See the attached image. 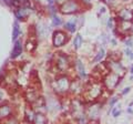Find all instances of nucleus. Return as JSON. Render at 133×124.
I'll list each match as a JSON object with an SVG mask.
<instances>
[{
	"instance_id": "nucleus-1",
	"label": "nucleus",
	"mask_w": 133,
	"mask_h": 124,
	"mask_svg": "<svg viewBox=\"0 0 133 124\" xmlns=\"http://www.w3.org/2000/svg\"><path fill=\"white\" fill-rule=\"evenodd\" d=\"M103 92H104V86L102 82L99 80H93L84 88V91L82 93L83 101L84 103L95 102L102 97Z\"/></svg>"
},
{
	"instance_id": "nucleus-2",
	"label": "nucleus",
	"mask_w": 133,
	"mask_h": 124,
	"mask_svg": "<svg viewBox=\"0 0 133 124\" xmlns=\"http://www.w3.org/2000/svg\"><path fill=\"white\" fill-rule=\"evenodd\" d=\"M70 84H71V79L66 74H60L55 80L51 81V88L55 91V93L61 97L69 93Z\"/></svg>"
},
{
	"instance_id": "nucleus-3",
	"label": "nucleus",
	"mask_w": 133,
	"mask_h": 124,
	"mask_svg": "<svg viewBox=\"0 0 133 124\" xmlns=\"http://www.w3.org/2000/svg\"><path fill=\"white\" fill-rule=\"evenodd\" d=\"M83 3L81 0H68L65 3L59 7V11L63 15H72L77 13L82 9Z\"/></svg>"
},
{
	"instance_id": "nucleus-4",
	"label": "nucleus",
	"mask_w": 133,
	"mask_h": 124,
	"mask_svg": "<svg viewBox=\"0 0 133 124\" xmlns=\"http://www.w3.org/2000/svg\"><path fill=\"white\" fill-rule=\"evenodd\" d=\"M70 111L73 118L78 120L85 115V107H84V102L80 99H74L70 102Z\"/></svg>"
},
{
	"instance_id": "nucleus-5",
	"label": "nucleus",
	"mask_w": 133,
	"mask_h": 124,
	"mask_svg": "<svg viewBox=\"0 0 133 124\" xmlns=\"http://www.w3.org/2000/svg\"><path fill=\"white\" fill-rule=\"evenodd\" d=\"M55 64H56V68L58 71L63 73L66 70H69L71 61H70V58L66 54H64L62 52H58L55 58Z\"/></svg>"
},
{
	"instance_id": "nucleus-6",
	"label": "nucleus",
	"mask_w": 133,
	"mask_h": 124,
	"mask_svg": "<svg viewBox=\"0 0 133 124\" xmlns=\"http://www.w3.org/2000/svg\"><path fill=\"white\" fill-rule=\"evenodd\" d=\"M101 103L100 102H91L89 105L85 107V115L89 119V121H97L101 113Z\"/></svg>"
},
{
	"instance_id": "nucleus-7",
	"label": "nucleus",
	"mask_w": 133,
	"mask_h": 124,
	"mask_svg": "<svg viewBox=\"0 0 133 124\" xmlns=\"http://www.w3.org/2000/svg\"><path fill=\"white\" fill-rule=\"evenodd\" d=\"M120 81H121V77L116 75V74L112 73V72H109L108 74H105V75L103 77L102 84H103V86H104V89H107L108 91H112L118 86Z\"/></svg>"
},
{
	"instance_id": "nucleus-8",
	"label": "nucleus",
	"mask_w": 133,
	"mask_h": 124,
	"mask_svg": "<svg viewBox=\"0 0 133 124\" xmlns=\"http://www.w3.org/2000/svg\"><path fill=\"white\" fill-rule=\"evenodd\" d=\"M66 41H68V35H66L64 31L57 30V31L53 32V36H52V44L55 45L56 48L63 47V45L66 43Z\"/></svg>"
},
{
	"instance_id": "nucleus-9",
	"label": "nucleus",
	"mask_w": 133,
	"mask_h": 124,
	"mask_svg": "<svg viewBox=\"0 0 133 124\" xmlns=\"http://www.w3.org/2000/svg\"><path fill=\"white\" fill-rule=\"evenodd\" d=\"M107 65H108V69H109V72L114 73V74H116V75H119L121 78L127 72L125 68H124L121 62H119V61H108Z\"/></svg>"
},
{
	"instance_id": "nucleus-10",
	"label": "nucleus",
	"mask_w": 133,
	"mask_h": 124,
	"mask_svg": "<svg viewBox=\"0 0 133 124\" xmlns=\"http://www.w3.org/2000/svg\"><path fill=\"white\" fill-rule=\"evenodd\" d=\"M31 7H30V3H26V5L23 6H20L19 8H17V9H15V16L16 18L20 20V21H23V20H26L29 16H30L31 13Z\"/></svg>"
},
{
	"instance_id": "nucleus-11",
	"label": "nucleus",
	"mask_w": 133,
	"mask_h": 124,
	"mask_svg": "<svg viewBox=\"0 0 133 124\" xmlns=\"http://www.w3.org/2000/svg\"><path fill=\"white\" fill-rule=\"evenodd\" d=\"M14 112H15L14 106L11 104H9V103L0 104V121L2 122L7 119L14 116Z\"/></svg>"
},
{
	"instance_id": "nucleus-12",
	"label": "nucleus",
	"mask_w": 133,
	"mask_h": 124,
	"mask_svg": "<svg viewBox=\"0 0 133 124\" xmlns=\"http://www.w3.org/2000/svg\"><path fill=\"white\" fill-rule=\"evenodd\" d=\"M84 88H83L82 81L80 79H73L71 80V84H70V91L69 92L73 94V95H79V94H82Z\"/></svg>"
},
{
	"instance_id": "nucleus-13",
	"label": "nucleus",
	"mask_w": 133,
	"mask_h": 124,
	"mask_svg": "<svg viewBox=\"0 0 133 124\" xmlns=\"http://www.w3.org/2000/svg\"><path fill=\"white\" fill-rule=\"evenodd\" d=\"M40 98V94H39V90L36 89V88H32V89H29L26 91L24 93V99L26 101L29 103V104H33L38 99Z\"/></svg>"
},
{
	"instance_id": "nucleus-14",
	"label": "nucleus",
	"mask_w": 133,
	"mask_h": 124,
	"mask_svg": "<svg viewBox=\"0 0 133 124\" xmlns=\"http://www.w3.org/2000/svg\"><path fill=\"white\" fill-rule=\"evenodd\" d=\"M118 18L120 21H133V10L129 9V8H122L118 12Z\"/></svg>"
},
{
	"instance_id": "nucleus-15",
	"label": "nucleus",
	"mask_w": 133,
	"mask_h": 124,
	"mask_svg": "<svg viewBox=\"0 0 133 124\" xmlns=\"http://www.w3.org/2000/svg\"><path fill=\"white\" fill-rule=\"evenodd\" d=\"M45 106H47V110L49 112H57L58 110L60 109V102L58 101V99L56 98H49V101L45 102Z\"/></svg>"
},
{
	"instance_id": "nucleus-16",
	"label": "nucleus",
	"mask_w": 133,
	"mask_h": 124,
	"mask_svg": "<svg viewBox=\"0 0 133 124\" xmlns=\"http://www.w3.org/2000/svg\"><path fill=\"white\" fill-rule=\"evenodd\" d=\"M36 114H37V112L32 106H27L26 109H24V119H26L27 123L32 124L33 120L36 118Z\"/></svg>"
},
{
	"instance_id": "nucleus-17",
	"label": "nucleus",
	"mask_w": 133,
	"mask_h": 124,
	"mask_svg": "<svg viewBox=\"0 0 133 124\" xmlns=\"http://www.w3.org/2000/svg\"><path fill=\"white\" fill-rule=\"evenodd\" d=\"M22 53V43L20 40H17L15 42V45H14V49H12V53H11V58L12 59H16L18 58L20 54Z\"/></svg>"
},
{
	"instance_id": "nucleus-18",
	"label": "nucleus",
	"mask_w": 133,
	"mask_h": 124,
	"mask_svg": "<svg viewBox=\"0 0 133 124\" xmlns=\"http://www.w3.org/2000/svg\"><path fill=\"white\" fill-rule=\"evenodd\" d=\"M76 69H77V72H78V75L83 79L85 78L87 75V72H85V67H84V63L80 60V59H77L76 61Z\"/></svg>"
},
{
	"instance_id": "nucleus-19",
	"label": "nucleus",
	"mask_w": 133,
	"mask_h": 124,
	"mask_svg": "<svg viewBox=\"0 0 133 124\" xmlns=\"http://www.w3.org/2000/svg\"><path fill=\"white\" fill-rule=\"evenodd\" d=\"M118 29H119V31L122 32V33H127V32H129L132 29V22H130V21H120Z\"/></svg>"
},
{
	"instance_id": "nucleus-20",
	"label": "nucleus",
	"mask_w": 133,
	"mask_h": 124,
	"mask_svg": "<svg viewBox=\"0 0 133 124\" xmlns=\"http://www.w3.org/2000/svg\"><path fill=\"white\" fill-rule=\"evenodd\" d=\"M47 123H48V118L45 116L43 113L37 112L36 118H35V120H33L32 124H47Z\"/></svg>"
},
{
	"instance_id": "nucleus-21",
	"label": "nucleus",
	"mask_w": 133,
	"mask_h": 124,
	"mask_svg": "<svg viewBox=\"0 0 133 124\" xmlns=\"http://www.w3.org/2000/svg\"><path fill=\"white\" fill-rule=\"evenodd\" d=\"M8 99H9V93H8L7 89L0 86V104H3V103H7Z\"/></svg>"
},
{
	"instance_id": "nucleus-22",
	"label": "nucleus",
	"mask_w": 133,
	"mask_h": 124,
	"mask_svg": "<svg viewBox=\"0 0 133 124\" xmlns=\"http://www.w3.org/2000/svg\"><path fill=\"white\" fill-rule=\"evenodd\" d=\"M37 47V42H36V40L33 39V38H29L27 40V42H26V50L28 52H32L33 50L36 49Z\"/></svg>"
},
{
	"instance_id": "nucleus-23",
	"label": "nucleus",
	"mask_w": 133,
	"mask_h": 124,
	"mask_svg": "<svg viewBox=\"0 0 133 124\" xmlns=\"http://www.w3.org/2000/svg\"><path fill=\"white\" fill-rule=\"evenodd\" d=\"M20 36V26H19V22L16 21L14 23V31H12V39L15 41L18 40V37Z\"/></svg>"
},
{
	"instance_id": "nucleus-24",
	"label": "nucleus",
	"mask_w": 133,
	"mask_h": 124,
	"mask_svg": "<svg viewBox=\"0 0 133 124\" xmlns=\"http://www.w3.org/2000/svg\"><path fill=\"white\" fill-rule=\"evenodd\" d=\"M82 44H83V39H82V37H81L80 35H77L76 38H74V40H73V48L76 49V50H78V49L81 48Z\"/></svg>"
},
{
	"instance_id": "nucleus-25",
	"label": "nucleus",
	"mask_w": 133,
	"mask_h": 124,
	"mask_svg": "<svg viewBox=\"0 0 133 124\" xmlns=\"http://www.w3.org/2000/svg\"><path fill=\"white\" fill-rule=\"evenodd\" d=\"M64 28L65 30H68L69 32H76L77 30V24L74 22H71V21H68L64 23Z\"/></svg>"
},
{
	"instance_id": "nucleus-26",
	"label": "nucleus",
	"mask_w": 133,
	"mask_h": 124,
	"mask_svg": "<svg viewBox=\"0 0 133 124\" xmlns=\"http://www.w3.org/2000/svg\"><path fill=\"white\" fill-rule=\"evenodd\" d=\"M104 56H105V51H104V49H103V48H101V49H100V50L98 51L97 56L94 57L93 62H99V61H101L103 58H104Z\"/></svg>"
},
{
	"instance_id": "nucleus-27",
	"label": "nucleus",
	"mask_w": 133,
	"mask_h": 124,
	"mask_svg": "<svg viewBox=\"0 0 133 124\" xmlns=\"http://www.w3.org/2000/svg\"><path fill=\"white\" fill-rule=\"evenodd\" d=\"M2 124H20V123L16 116H11L9 119L5 120V121H2Z\"/></svg>"
},
{
	"instance_id": "nucleus-28",
	"label": "nucleus",
	"mask_w": 133,
	"mask_h": 124,
	"mask_svg": "<svg viewBox=\"0 0 133 124\" xmlns=\"http://www.w3.org/2000/svg\"><path fill=\"white\" fill-rule=\"evenodd\" d=\"M52 24L55 27H59V26H61L62 24V20H61V18L60 17H58V16H52Z\"/></svg>"
},
{
	"instance_id": "nucleus-29",
	"label": "nucleus",
	"mask_w": 133,
	"mask_h": 124,
	"mask_svg": "<svg viewBox=\"0 0 133 124\" xmlns=\"http://www.w3.org/2000/svg\"><path fill=\"white\" fill-rule=\"evenodd\" d=\"M124 42H125V44H127V47H129V48H131V47H133V38H127L125 39V41H124Z\"/></svg>"
},
{
	"instance_id": "nucleus-30",
	"label": "nucleus",
	"mask_w": 133,
	"mask_h": 124,
	"mask_svg": "<svg viewBox=\"0 0 133 124\" xmlns=\"http://www.w3.org/2000/svg\"><path fill=\"white\" fill-rule=\"evenodd\" d=\"M120 114H121V110L120 109H113L112 110V115H113V118H118Z\"/></svg>"
},
{
	"instance_id": "nucleus-31",
	"label": "nucleus",
	"mask_w": 133,
	"mask_h": 124,
	"mask_svg": "<svg viewBox=\"0 0 133 124\" xmlns=\"http://www.w3.org/2000/svg\"><path fill=\"white\" fill-rule=\"evenodd\" d=\"M124 52H125V54H127L129 58H130L131 60H133V52H132V50H131V49L127 48V49H125V51H124Z\"/></svg>"
},
{
	"instance_id": "nucleus-32",
	"label": "nucleus",
	"mask_w": 133,
	"mask_h": 124,
	"mask_svg": "<svg viewBox=\"0 0 133 124\" xmlns=\"http://www.w3.org/2000/svg\"><path fill=\"white\" fill-rule=\"evenodd\" d=\"M108 28H110V29H113V28H114L113 19H112V18H110L109 20H108Z\"/></svg>"
},
{
	"instance_id": "nucleus-33",
	"label": "nucleus",
	"mask_w": 133,
	"mask_h": 124,
	"mask_svg": "<svg viewBox=\"0 0 133 124\" xmlns=\"http://www.w3.org/2000/svg\"><path fill=\"white\" fill-rule=\"evenodd\" d=\"M118 100H119V98H118V97H113V98H112L111 100H110V105H111V106H113L115 103L118 102Z\"/></svg>"
},
{
	"instance_id": "nucleus-34",
	"label": "nucleus",
	"mask_w": 133,
	"mask_h": 124,
	"mask_svg": "<svg viewBox=\"0 0 133 124\" xmlns=\"http://www.w3.org/2000/svg\"><path fill=\"white\" fill-rule=\"evenodd\" d=\"M66 1H68V0H56V3H57V5L58 6H62V5H63V3H65Z\"/></svg>"
},
{
	"instance_id": "nucleus-35",
	"label": "nucleus",
	"mask_w": 133,
	"mask_h": 124,
	"mask_svg": "<svg viewBox=\"0 0 133 124\" xmlns=\"http://www.w3.org/2000/svg\"><path fill=\"white\" fill-rule=\"evenodd\" d=\"M102 1L104 2V3H107V5H112V3H113L115 0H102Z\"/></svg>"
},
{
	"instance_id": "nucleus-36",
	"label": "nucleus",
	"mask_w": 133,
	"mask_h": 124,
	"mask_svg": "<svg viewBox=\"0 0 133 124\" xmlns=\"http://www.w3.org/2000/svg\"><path fill=\"white\" fill-rule=\"evenodd\" d=\"M92 1H93V0H81V2L84 3V5H90Z\"/></svg>"
},
{
	"instance_id": "nucleus-37",
	"label": "nucleus",
	"mask_w": 133,
	"mask_h": 124,
	"mask_svg": "<svg viewBox=\"0 0 133 124\" xmlns=\"http://www.w3.org/2000/svg\"><path fill=\"white\" fill-rule=\"evenodd\" d=\"M48 3H49V6H55L56 0H48Z\"/></svg>"
},
{
	"instance_id": "nucleus-38",
	"label": "nucleus",
	"mask_w": 133,
	"mask_h": 124,
	"mask_svg": "<svg viewBox=\"0 0 133 124\" xmlns=\"http://www.w3.org/2000/svg\"><path fill=\"white\" fill-rule=\"evenodd\" d=\"M130 89H131V88H125V89L122 91V94H127L128 92H130Z\"/></svg>"
},
{
	"instance_id": "nucleus-39",
	"label": "nucleus",
	"mask_w": 133,
	"mask_h": 124,
	"mask_svg": "<svg viewBox=\"0 0 133 124\" xmlns=\"http://www.w3.org/2000/svg\"><path fill=\"white\" fill-rule=\"evenodd\" d=\"M130 72H131V73L133 74V64L131 65V68H130Z\"/></svg>"
},
{
	"instance_id": "nucleus-40",
	"label": "nucleus",
	"mask_w": 133,
	"mask_h": 124,
	"mask_svg": "<svg viewBox=\"0 0 133 124\" xmlns=\"http://www.w3.org/2000/svg\"><path fill=\"white\" fill-rule=\"evenodd\" d=\"M105 11V8H101V12H104Z\"/></svg>"
},
{
	"instance_id": "nucleus-41",
	"label": "nucleus",
	"mask_w": 133,
	"mask_h": 124,
	"mask_svg": "<svg viewBox=\"0 0 133 124\" xmlns=\"http://www.w3.org/2000/svg\"><path fill=\"white\" fill-rule=\"evenodd\" d=\"M131 80L133 81V74H132V77H131Z\"/></svg>"
}]
</instances>
